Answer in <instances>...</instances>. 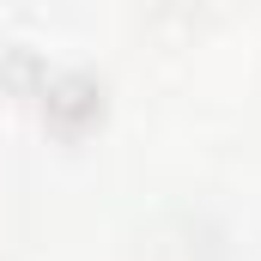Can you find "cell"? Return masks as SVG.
I'll use <instances>...</instances> for the list:
<instances>
[{"instance_id":"obj_1","label":"cell","mask_w":261,"mask_h":261,"mask_svg":"<svg viewBox=\"0 0 261 261\" xmlns=\"http://www.w3.org/2000/svg\"><path fill=\"white\" fill-rule=\"evenodd\" d=\"M37 97H43V116H49L55 128H67V134H79L85 122L103 116V91H97L85 73H49V85H43Z\"/></svg>"},{"instance_id":"obj_2","label":"cell","mask_w":261,"mask_h":261,"mask_svg":"<svg viewBox=\"0 0 261 261\" xmlns=\"http://www.w3.org/2000/svg\"><path fill=\"white\" fill-rule=\"evenodd\" d=\"M0 85H6V91H18V97H37V91L49 85L43 55H37V49H6V55H0Z\"/></svg>"},{"instance_id":"obj_3","label":"cell","mask_w":261,"mask_h":261,"mask_svg":"<svg viewBox=\"0 0 261 261\" xmlns=\"http://www.w3.org/2000/svg\"><path fill=\"white\" fill-rule=\"evenodd\" d=\"M158 6H164V0H158Z\"/></svg>"}]
</instances>
